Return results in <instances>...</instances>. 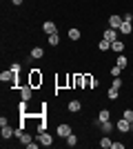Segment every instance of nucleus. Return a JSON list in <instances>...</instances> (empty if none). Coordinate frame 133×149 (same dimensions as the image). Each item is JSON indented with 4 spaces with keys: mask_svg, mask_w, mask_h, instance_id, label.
<instances>
[{
    "mask_svg": "<svg viewBox=\"0 0 133 149\" xmlns=\"http://www.w3.org/2000/svg\"><path fill=\"white\" fill-rule=\"evenodd\" d=\"M80 36H82V33H80V29H76V27H73V29H69V38H71V40H80Z\"/></svg>",
    "mask_w": 133,
    "mask_h": 149,
    "instance_id": "412c9836",
    "label": "nucleus"
},
{
    "mask_svg": "<svg viewBox=\"0 0 133 149\" xmlns=\"http://www.w3.org/2000/svg\"><path fill=\"white\" fill-rule=\"evenodd\" d=\"M20 143H22V145H29V143H31V136H29V134H22V136H20Z\"/></svg>",
    "mask_w": 133,
    "mask_h": 149,
    "instance_id": "bb28decb",
    "label": "nucleus"
},
{
    "mask_svg": "<svg viewBox=\"0 0 133 149\" xmlns=\"http://www.w3.org/2000/svg\"><path fill=\"white\" fill-rule=\"evenodd\" d=\"M67 145H69V147H76L78 145V136L76 134H69V136H67Z\"/></svg>",
    "mask_w": 133,
    "mask_h": 149,
    "instance_id": "5701e85b",
    "label": "nucleus"
},
{
    "mask_svg": "<svg viewBox=\"0 0 133 149\" xmlns=\"http://www.w3.org/2000/svg\"><path fill=\"white\" fill-rule=\"evenodd\" d=\"M115 65L124 69V67H127V65H129V58H127V56H122V54H120V56H118V60H115Z\"/></svg>",
    "mask_w": 133,
    "mask_h": 149,
    "instance_id": "6ab92c4d",
    "label": "nucleus"
},
{
    "mask_svg": "<svg viewBox=\"0 0 133 149\" xmlns=\"http://www.w3.org/2000/svg\"><path fill=\"white\" fill-rule=\"evenodd\" d=\"M111 51H115V54H120V51H124V42H122L120 38H118L115 42H111Z\"/></svg>",
    "mask_w": 133,
    "mask_h": 149,
    "instance_id": "9b49d317",
    "label": "nucleus"
},
{
    "mask_svg": "<svg viewBox=\"0 0 133 149\" xmlns=\"http://www.w3.org/2000/svg\"><path fill=\"white\" fill-rule=\"evenodd\" d=\"M98 120H100V123H104V120H111V111H109V109H102V111L98 113Z\"/></svg>",
    "mask_w": 133,
    "mask_h": 149,
    "instance_id": "dca6fc26",
    "label": "nucleus"
},
{
    "mask_svg": "<svg viewBox=\"0 0 133 149\" xmlns=\"http://www.w3.org/2000/svg\"><path fill=\"white\" fill-rule=\"evenodd\" d=\"M115 127H118V129H120L122 134H127V131L131 129V123H129L127 118H120V120H118V123H115Z\"/></svg>",
    "mask_w": 133,
    "mask_h": 149,
    "instance_id": "0eeeda50",
    "label": "nucleus"
},
{
    "mask_svg": "<svg viewBox=\"0 0 133 149\" xmlns=\"http://www.w3.org/2000/svg\"><path fill=\"white\" fill-rule=\"evenodd\" d=\"M122 22H124V18H122V16H111V18H109V25H111V29H120Z\"/></svg>",
    "mask_w": 133,
    "mask_h": 149,
    "instance_id": "6e6552de",
    "label": "nucleus"
},
{
    "mask_svg": "<svg viewBox=\"0 0 133 149\" xmlns=\"http://www.w3.org/2000/svg\"><path fill=\"white\" fill-rule=\"evenodd\" d=\"M111 87H115V89H120V87H122V78H120V76H118V78H113Z\"/></svg>",
    "mask_w": 133,
    "mask_h": 149,
    "instance_id": "cd10ccee",
    "label": "nucleus"
},
{
    "mask_svg": "<svg viewBox=\"0 0 133 149\" xmlns=\"http://www.w3.org/2000/svg\"><path fill=\"white\" fill-rule=\"evenodd\" d=\"M131 131H133V123H131Z\"/></svg>",
    "mask_w": 133,
    "mask_h": 149,
    "instance_id": "473e14b6",
    "label": "nucleus"
},
{
    "mask_svg": "<svg viewBox=\"0 0 133 149\" xmlns=\"http://www.w3.org/2000/svg\"><path fill=\"white\" fill-rule=\"evenodd\" d=\"M100 129H102V134H111V129H113L111 120H104V123H100Z\"/></svg>",
    "mask_w": 133,
    "mask_h": 149,
    "instance_id": "2eb2a0df",
    "label": "nucleus"
},
{
    "mask_svg": "<svg viewBox=\"0 0 133 149\" xmlns=\"http://www.w3.org/2000/svg\"><path fill=\"white\" fill-rule=\"evenodd\" d=\"M42 31L47 33V36H51V33H58V27H56V22H51V20H47L42 25Z\"/></svg>",
    "mask_w": 133,
    "mask_h": 149,
    "instance_id": "39448f33",
    "label": "nucleus"
},
{
    "mask_svg": "<svg viewBox=\"0 0 133 149\" xmlns=\"http://www.w3.org/2000/svg\"><path fill=\"white\" fill-rule=\"evenodd\" d=\"M107 96H109L111 100H115V98H118V89H115V87H111V89L107 91Z\"/></svg>",
    "mask_w": 133,
    "mask_h": 149,
    "instance_id": "b1692460",
    "label": "nucleus"
},
{
    "mask_svg": "<svg viewBox=\"0 0 133 149\" xmlns=\"http://www.w3.org/2000/svg\"><path fill=\"white\" fill-rule=\"evenodd\" d=\"M122 118H127L129 123H133V109H127V111L122 113Z\"/></svg>",
    "mask_w": 133,
    "mask_h": 149,
    "instance_id": "a878e982",
    "label": "nucleus"
},
{
    "mask_svg": "<svg viewBox=\"0 0 133 149\" xmlns=\"http://www.w3.org/2000/svg\"><path fill=\"white\" fill-rule=\"evenodd\" d=\"M80 109H82V102H80V100H71V102H69V111L78 113Z\"/></svg>",
    "mask_w": 133,
    "mask_h": 149,
    "instance_id": "f8f14e48",
    "label": "nucleus"
},
{
    "mask_svg": "<svg viewBox=\"0 0 133 149\" xmlns=\"http://www.w3.org/2000/svg\"><path fill=\"white\" fill-rule=\"evenodd\" d=\"M0 134H2V140H9L11 136H16V129H11V125L7 123V125H2V129H0Z\"/></svg>",
    "mask_w": 133,
    "mask_h": 149,
    "instance_id": "7ed1b4c3",
    "label": "nucleus"
},
{
    "mask_svg": "<svg viewBox=\"0 0 133 149\" xmlns=\"http://www.w3.org/2000/svg\"><path fill=\"white\" fill-rule=\"evenodd\" d=\"M100 147H102V149H111V147H113V140H111V138L104 134V138L100 140Z\"/></svg>",
    "mask_w": 133,
    "mask_h": 149,
    "instance_id": "4468645a",
    "label": "nucleus"
},
{
    "mask_svg": "<svg viewBox=\"0 0 133 149\" xmlns=\"http://www.w3.org/2000/svg\"><path fill=\"white\" fill-rule=\"evenodd\" d=\"M120 74H122V67H118V65H115V67H111V76H113V78H118Z\"/></svg>",
    "mask_w": 133,
    "mask_h": 149,
    "instance_id": "393cba45",
    "label": "nucleus"
},
{
    "mask_svg": "<svg viewBox=\"0 0 133 149\" xmlns=\"http://www.w3.org/2000/svg\"><path fill=\"white\" fill-rule=\"evenodd\" d=\"M69 134H71V127H69V125H58V136H60V138H67Z\"/></svg>",
    "mask_w": 133,
    "mask_h": 149,
    "instance_id": "9d476101",
    "label": "nucleus"
},
{
    "mask_svg": "<svg viewBox=\"0 0 133 149\" xmlns=\"http://www.w3.org/2000/svg\"><path fill=\"white\" fill-rule=\"evenodd\" d=\"M13 78H16V74H13L11 69H9V71H2V74H0V80H2V82H9V80H13Z\"/></svg>",
    "mask_w": 133,
    "mask_h": 149,
    "instance_id": "ddd939ff",
    "label": "nucleus"
},
{
    "mask_svg": "<svg viewBox=\"0 0 133 149\" xmlns=\"http://www.w3.org/2000/svg\"><path fill=\"white\" fill-rule=\"evenodd\" d=\"M31 93H33V87L29 85V82H27L25 87L20 89V98H22V100H29V98H31Z\"/></svg>",
    "mask_w": 133,
    "mask_h": 149,
    "instance_id": "423d86ee",
    "label": "nucleus"
},
{
    "mask_svg": "<svg viewBox=\"0 0 133 149\" xmlns=\"http://www.w3.org/2000/svg\"><path fill=\"white\" fill-rule=\"evenodd\" d=\"M93 80H95L93 76L84 74V85H82V87H84V89H91V87H93Z\"/></svg>",
    "mask_w": 133,
    "mask_h": 149,
    "instance_id": "f3484780",
    "label": "nucleus"
},
{
    "mask_svg": "<svg viewBox=\"0 0 133 149\" xmlns=\"http://www.w3.org/2000/svg\"><path fill=\"white\" fill-rule=\"evenodd\" d=\"M131 78H133V74H131Z\"/></svg>",
    "mask_w": 133,
    "mask_h": 149,
    "instance_id": "72a5a7b5",
    "label": "nucleus"
},
{
    "mask_svg": "<svg viewBox=\"0 0 133 149\" xmlns=\"http://www.w3.org/2000/svg\"><path fill=\"white\" fill-rule=\"evenodd\" d=\"M29 56H31V58H36V60H38V58H42V56H44V51L40 49V47H33V49H31V54H29Z\"/></svg>",
    "mask_w": 133,
    "mask_h": 149,
    "instance_id": "aec40b11",
    "label": "nucleus"
},
{
    "mask_svg": "<svg viewBox=\"0 0 133 149\" xmlns=\"http://www.w3.org/2000/svg\"><path fill=\"white\" fill-rule=\"evenodd\" d=\"M42 131H47V123H44V120H40V125H38V134H42Z\"/></svg>",
    "mask_w": 133,
    "mask_h": 149,
    "instance_id": "c756f323",
    "label": "nucleus"
},
{
    "mask_svg": "<svg viewBox=\"0 0 133 149\" xmlns=\"http://www.w3.org/2000/svg\"><path fill=\"white\" fill-rule=\"evenodd\" d=\"M98 49H100V51H109V49H111V42H109V40H104V38H102L100 42H98Z\"/></svg>",
    "mask_w": 133,
    "mask_h": 149,
    "instance_id": "a211bd4d",
    "label": "nucleus"
},
{
    "mask_svg": "<svg viewBox=\"0 0 133 149\" xmlns=\"http://www.w3.org/2000/svg\"><path fill=\"white\" fill-rule=\"evenodd\" d=\"M111 149H124V145H122V143H113V147H111Z\"/></svg>",
    "mask_w": 133,
    "mask_h": 149,
    "instance_id": "7c9ffc66",
    "label": "nucleus"
},
{
    "mask_svg": "<svg viewBox=\"0 0 133 149\" xmlns=\"http://www.w3.org/2000/svg\"><path fill=\"white\" fill-rule=\"evenodd\" d=\"M118 36H120V31H118V29H111V27L102 33V38H104V40H109V42H115V40H118Z\"/></svg>",
    "mask_w": 133,
    "mask_h": 149,
    "instance_id": "f03ea898",
    "label": "nucleus"
},
{
    "mask_svg": "<svg viewBox=\"0 0 133 149\" xmlns=\"http://www.w3.org/2000/svg\"><path fill=\"white\" fill-rule=\"evenodd\" d=\"M13 5H22V0H11Z\"/></svg>",
    "mask_w": 133,
    "mask_h": 149,
    "instance_id": "2f4dec72",
    "label": "nucleus"
},
{
    "mask_svg": "<svg viewBox=\"0 0 133 149\" xmlns=\"http://www.w3.org/2000/svg\"><path fill=\"white\" fill-rule=\"evenodd\" d=\"M38 138H40V145H44V147H51V145H53V136H51V134H47V131L38 134Z\"/></svg>",
    "mask_w": 133,
    "mask_h": 149,
    "instance_id": "20e7f679",
    "label": "nucleus"
},
{
    "mask_svg": "<svg viewBox=\"0 0 133 149\" xmlns=\"http://www.w3.org/2000/svg\"><path fill=\"white\" fill-rule=\"evenodd\" d=\"M11 71H13L16 76L20 74V62H13V65H11Z\"/></svg>",
    "mask_w": 133,
    "mask_h": 149,
    "instance_id": "c85d7f7f",
    "label": "nucleus"
},
{
    "mask_svg": "<svg viewBox=\"0 0 133 149\" xmlns=\"http://www.w3.org/2000/svg\"><path fill=\"white\" fill-rule=\"evenodd\" d=\"M118 31H120L122 36H129V33L133 31V27H131V22H129V20H124V22L120 25V29H118Z\"/></svg>",
    "mask_w": 133,
    "mask_h": 149,
    "instance_id": "1a4fd4ad",
    "label": "nucleus"
},
{
    "mask_svg": "<svg viewBox=\"0 0 133 149\" xmlns=\"http://www.w3.org/2000/svg\"><path fill=\"white\" fill-rule=\"evenodd\" d=\"M29 85H31V87H40V85H42V74H40L38 69H31V71H29Z\"/></svg>",
    "mask_w": 133,
    "mask_h": 149,
    "instance_id": "f257e3e1",
    "label": "nucleus"
},
{
    "mask_svg": "<svg viewBox=\"0 0 133 149\" xmlns=\"http://www.w3.org/2000/svg\"><path fill=\"white\" fill-rule=\"evenodd\" d=\"M49 45L51 47H58V45H60V36H58V33H51L49 36Z\"/></svg>",
    "mask_w": 133,
    "mask_h": 149,
    "instance_id": "4be33fe9",
    "label": "nucleus"
}]
</instances>
